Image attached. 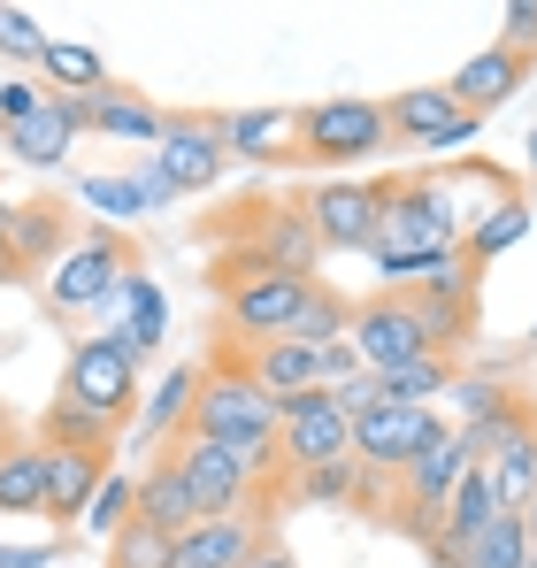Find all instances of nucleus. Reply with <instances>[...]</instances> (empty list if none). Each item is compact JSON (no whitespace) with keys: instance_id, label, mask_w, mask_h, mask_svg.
I'll return each mask as SVG.
<instances>
[{"instance_id":"obj_1","label":"nucleus","mask_w":537,"mask_h":568,"mask_svg":"<svg viewBox=\"0 0 537 568\" xmlns=\"http://www.w3.org/2000/svg\"><path fill=\"white\" fill-rule=\"evenodd\" d=\"M131 277H139V246L115 223H92L85 239H70L54 254V270L39 277V300H47L54 323H100V315H115Z\"/></svg>"},{"instance_id":"obj_2","label":"nucleus","mask_w":537,"mask_h":568,"mask_svg":"<svg viewBox=\"0 0 537 568\" xmlns=\"http://www.w3.org/2000/svg\"><path fill=\"white\" fill-rule=\"evenodd\" d=\"M392 146V123H384V100H315V108H292V162L307 170H354L368 154Z\"/></svg>"},{"instance_id":"obj_3","label":"nucleus","mask_w":537,"mask_h":568,"mask_svg":"<svg viewBox=\"0 0 537 568\" xmlns=\"http://www.w3.org/2000/svg\"><path fill=\"white\" fill-rule=\"evenodd\" d=\"M62 407H85L92 423H108V430H123L131 415H139V362L115 346V331H92L70 346V369H62V392H54Z\"/></svg>"},{"instance_id":"obj_4","label":"nucleus","mask_w":537,"mask_h":568,"mask_svg":"<svg viewBox=\"0 0 537 568\" xmlns=\"http://www.w3.org/2000/svg\"><path fill=\"white\" fill-rule=\"evenodd\" d=\"M331 462H354V415L323 384L276 399V469H284V484L307 469H331Z\"/></svg>"},{"instance_id":"obj_5","label":"nucleus","mask_w":537,"mask_h":568,"mask_svg":"<svg viewBox=\"0 0 537 568\" xmlns=\"http://www.w3.org/2000/svg\"><path fill=\"white\" fill-rule=\"evenodd\" d=\"M162 462L184 476V491H192V507H200V515H268V491L246 476V462H239L231 446L178 430Z\"/></svg>"},{"instance_id":"obj_6","label":"nucleus","mask_w":537,"mask_h":568,"mask_svg":"<svg viewBox=\"0 0 537 568\" xmlns=\"http://www.w3.org/2000/svg\"><path fill=\"white\" fill-rule=\"evenodd\" d=\"M307 300H315V277H292V270H254L239 292H223V331H231V346H239V354L276 346V338H292V323L307 315Z\"/></svg>"},{"instance_id":"obj_7","label":"nucleus","mask_w":537,"mask_h":568,"mask_svg":"<svg viewBox=\"0 0 537 568\" xmlns=\"http://www.w3.org/2000/svg\"><path fill=\"white\" fill-rule=\"evenodd\" d=\"M300 215L323 254H368L384 231V178H323L300 192Z\"/></svg>"},{"instance_id":"obj_8","label":"nucleus","mask_w":537,"mask_h":568,"mask_svg":"<svg viewBox=\"0 0 537 568\" xmlns=\"http://www.w3.org/2000/svg\"><path fill=\"white\" fill-rule=\"evenodd\" d=\"M223 239L239 254H254L262 270H292V277H315V254H323L307 215H300V200H239L223 215Z\"/></svg>"},{"instance_id":"obj_9","label":"nucleus","mask_w":537,"mask_h":568,"mask_svg":"<svg viewBox=\"0 0 537 568\" xmlns=\"http://www.w3.org/2000/svg\"><path fill=\"white\" fill-rule=\"evenodd\" d=\"M346 338H354V354H361L368 377H392V369H407V362H430V338H423L407 292H368V300H354Z\"/></svg>"},{"instance_id":"obj_10","label":"nucleus","mask_w":537,"mask_h":568,"mask_svg":"<svg viewBox=\"0 0 537 568\" xmlns=\"http://www.w3.org/2000/svg\"><path fill=\"white\" fill-rule=\"evenodd\" d=\"M446 430V415L438 407H407V399H376V407H361L354 415V462L368 476H399L430 438Z\"/></svg>"},{"instance_id":"obj_11","label":"nucleus","mask_w":537,"mask_h":568,"mask_svg":"<svg viewBox=\"0 0 537 568\" xmlns=\"http://www.w3.org/2000/svg\"><path fill=\"white\" fill-rule=\"evenodd\" d=\"M476 476H484V491H492L499 515H523L537 499V407L530 399L492 438H476Z\"/></svg>"},{"instance_id":"obj_12","label":"nucleus","mask_w":537,"mask_h":568,"mask_svg":"<svg viewBox=\"0 0 537 568\" xmlns=\"http://www.w3.org/2000/svg\"><path fill=\"white\" fill-rule=\"evenodd\" d=\"M154 170L170 178L178 192H207L223 170H231V146H223V115H170L162 146H154Z\"/></svg>"},{"instance_id":"obj_13","label":"nucleus","mask_w":537,"mask_h":568,"mask_svg":"<svg viewBox=\"0 0 537 568\" xmlns=\"http://www.w3.org/2000/svg\"><path fill=\"white\" fill-rule=\"evenodd\" d=\"M268 546V515H200L170 546V568H246Z\"/></svg>"},{"instance_id":"obj_14","label":"nucleus","mask_w":537,"mask_h":568,"mask_svg":"<svg viewBox=\"0 0 537 568\" xmlns=\"http://www.w3.org/2000/svg\"><path fill=\"white\" fill-rule=\"evenodd\" d=\"M70 123H78V131H100V139L162 146V131H170V108H154L146 93H131V85H108V93H92V100H70Z\"/></svg>"},{"instance_id":"obj_15","label":"nucleus","mask_w":537,"mask_h":568,"mask_svg":"<svg viewBox=\"0 0 537 568\" xmlns=\"http://www.w3.org/2000/svg\"><path fill=\"white\" fill-rule=\"evenodd\" d=\"M530 85V62L515 54V47H484V54H468L460 70L446 78V93H453V108H468V115H492V108H507V100Z\"/></svg>"},{"instance_id":"obj_16","label":"nucleus","mask_w":537,"mask_h":568,"mask_svg":"<svg viewBox=\"0 0 537 568\" xmlns=\"http://www.w3.org/2000/svg\"><path fill=\"white\" fill-rule=\"evenodd\" d=\"M108 462L115 454H78V446H47V507L39 515H54V523H85L92 491L108 484Z\"/></svg>"},{"instance_id":"obj_17","label":"nucleus","mask_w":537,"mask_h":568,"mask_svg":"<svg viewBox=\"0 0 537 568\" xmlns=\"http://www.w3.org/2000/svg\"><path fill=\"white\" fill-rule=\"evenodd\" d=\"M446 399H453V430H460V438H492V430L523 407V392H515V384H507V377H484V369H460Z\"/></svg>"},{"instance_id":"obj_18","label":"nucleus","mask_w":537,"mask_h":568,"mask_svg":"<svg viewBox=\"0 0 537 568\" xmlns=\"http://www.w3.org/2000/svg\"><path fill=\"white\" fill-rule=\"evenodd\" d=\"M108 331H115V346H123L131 362H146V354L170 338V300H162V284H154V277H131V284H123V300H115V323H108Z\"/></svg>"},{"instance_id":"obj_19","label":"nucleus","mask_w":537,"mask_h":568,"mask_svg":"<svg viewBox=\"0 0 537 568\" xmlns=\"http://www.w3.org/2000/svg\"><path fill=\"white\" fill-rule=\"evenodd\" d=\"M223 146H231V162H292V108H239V115H223Z\"/></svg>"},{"instance_id":"obj_20","label":"nucleus","mask_w":537,"mask_h":568,"mask_svg":"<svg viewBox=\"0 0 537 568\" xmlns=\"http://www.w3.org/2000/svg\"><path fill=\"white\" fill-rule=\"evenodd\" d=\"M530 231H537V223H530V192L515 185V192H499V200H492V207H484V215L468 223V239H460V254H468L476 270H492V262H499L507 246H523Z\"/></svg>"},{"instance_id":"obj_21","label":"nucleus","mask_w":537,"mask_h":568,"mask_svg":"<svg viewBox=\"0 0 537 568\" xmlns=\"http://www.w3.org/2000/svg\"><path fill=\"white\" fill-rule=\"evenodd\" d=\"M468 108H453L446 85H407V93L384 100V123H392V139H407V146H430L438 131H453Z\"/></svg>"},{"instance_id":"obj_22","label":"nucleus","mask_w":537,"mask_h":568,"mask_svg":"<svg viewBox=\"0 0 537 568\" xmlns=\"http://www.w3.org/2000/svg\"><path fill=\"white\" fill-rule=\"evenodd\" d=\"M70 146H78V123H70V100H62V93L47 100L31 123H16V131H8V154H16V162H31V170H62V162H70Z\"/></svg>"},{"instance_id":"obj_23","label":"nucleus","mask_w":537,"mask_h":568,"mask_svg":"<svg viewBox=\"0 0 537 568\" xmlns=\"http://www.w3.org/2000/svg\"><path fill=\"white\" fill-rule=\"evenodd\" d=\"M39 85L62 93V100H92V93H108L115 78H108V62L92 54L85 39H47V54H39Z\"/></svg>"},{"instance_id":"obj_24","label":"nucleus","mask_w":537,"mask_h":568,"mask_svg":"<svg viewBox=\"0 0 537 568\" xmlns=\"http://www.w3.org/2000/svg\"><path fill=\"white\" fill-rule=\"evenodd\" d=\"M246 369H254V384H262L268 399H292V392H315L323 384V354L300 346V338H276V346H254L246 354Z\"/></svg>"},{"instance_id":"obj_25","label":"nucleus","mask_w":537,"mask_h":568,"mask_svg":"<svg viewBox=\"0 0 537 568\" xmlns=\"http://www.w3.org/2000/svg\"><path fill=\"white\" fill-rule=\"evenodd\" d=\"M47 507V446L8 438L0 446V515H39Z\"/></svg>"},{"instance_id":"obj_26","label":"nucleus","mask_w":537,"mask_h":568,"mask_svg":"<svg viewBox=\"0 0 537 568\" xmlns=\"http://www.w3.org/2000/svg\"><path fill=\"white\" fill-rule=\"evenodd\" d=\"M139 523H154V530H170L184 538L192 523H200V507H192V491H184V476L170 462H154V469L139 476Z\"/></svg>"},{"instance_id":"obj_27","label":"nucleus","mask_w":537,"mask_h":568,"mask_svg":"<svg viewBox=\"0 0 537 568\" xmlns=\"http://www.w3.org/2000/svg\"><path fill=\"white\" fill-rule=\"evenodd\" d=\"M460 377V362L446 354H430V362H407V369H392V377H376V399H407V407H438Z\"/></svg>"},{"instance_id":"obj_28","label":"nucleus","mask_w":537,"mask_h":568,"mask_svg":"<svg viewBox=\"0 0 537 568\" xmlns=\"http://www.w3.org/2000/svg\"><path fill=\"white\" fill-rule=\"evenodd\" d=\"M192 399H200V369H170V377L154 384V399H146V430L178 438L184 423H192Z\"/></svg>"},{"instance_id":"obj_29","label":"nucleus","mask_w":537,"mask_h":568,"mask_svg":"<svg viewBox=\"0 0 537 568\" xmlns=\"http://www.w3.org/2000/svg\"><path fill=\"white\" fill-rule=\"evenodd\" d=\"M346 323H354V300H338L331 284H315V300H307V315L292 323V338L323 354V346H338V338H346Z\"/></svg>"},{"instance_id":"obj_30","label":"nucleus","mask_w":537,"mask_h":568,"mask_svg":"<svg viewBox=\"0 0 537 568\" xmlns=\"http://www.w3.org/2000/svg\"><path fill=\"white\" fill-rule=\"evenodd\" d=\"M170 546H178L170 530H154V523L131 515V523L108 538V568H170Z\"/></svg>"},{"instance_id":"obj_31","label":"nucleus","mask_w":537,"mask_h":568,"mask_svg":"<svg viewBox=\"0 0 537 568\" xmlns=\"http://www.w3.org/2000/svg\"><path fill=\"white\" fill-rule=\"evenodd\" d=\"M468 568H530V546H523V515H492L484 538L468 546Z\"/></svg>"},{"instance_id":"obj_32","label":"nucleus","mask_w":537,"mask_h":568,"mask_svg":"<svg viewBox=\"0 0 537 568\" xmlns=\"http://www.w3.org/2000/svg\"><path fill=\"white\" fill-rule=\"evenodd\" d=\"M131 515H139V476H108V484L92 491V507H85V530L108 546V538H115Z\"/></svg>"},{"instance_id":"obj_33","label":"nucleus","mask_w":537,"mask_h":568,"mask_svg":"<svg viewBox=\"0 0 537 568\" xmlns=\"http://www.w3.org/2000/svg\"><path fill=\"white\" fill-rule=\"evenodd\" d=\"M47 54V23L31 8H8L0 0V62H39Z\"/></svg>"},{"instance_id":"obj_34","label":"nucleus","mask_w":537,"mask_h":568,"mask_svg":"<svg viewBox=\"0 0 537 568\" xmlns=\"http://www.w3.org/2000/svg\"><path fill=\"white\" fill-rule=\"evenodd\" d=\"M78 200H85V207H100L115 231H123L131 215H146V200H139V185H131V178H85V185H78Z\"/></svg>"},{"instance_id":"obj_35","label":"nucleus","mask_w":537,"mask_h":568,"mask_svg":"<svg viewBox=\"0 0 537 568\" xmlns=\"http://www.w3.org/2000/svg\"><path fill=\"white\" fill-rule=\"evenodd\" d=\"M47 85H39V78H8V85H0V131H16V123H31V115H39V108H47Z\"/></svg>"},{"instance_id":"obj_36","label":"nucleus","mask_w":537,"mask_h":568,"mask_svg":"<svg viewBox=\"0 0 537 568\" xmlns=\"http://www.w3.org/2000/svg\"><path fill=\"white\" fill-rule=\"evenodd\" d=\"M499 47H515L523 62H537V0H507L499 8Z\"/></svg>"},{"instance_id":"obj_37","label":"nucleus","mask_w":537,"mask_h":568,"mask_svg":"<svg viewBox=\"0 0 537 568\" xmlns=\"http://www.w3.org/2000/svg\"><path fill=\"white\" fill-rule=\"evenodd\" d=\"M131 185H139V200H146V215H154V207H170V200H178V185H170V178H162V170H154V154H146V162H139V170H131Z\"/></svg>"},{"instance_id":"obj_38","label":"nucleus","mask_w":537,"mask_h":568,"mask_svg":"<svg viewBox=\"0 0 537 568\" xmlns=\"http://www.w3.org/2000/svg\"><path fill=\"white\" fill-rule=\"evenodd\" d=\"M476 131H484V115H460L453 131H438V139L423 146V154H460V146H476Z\"/></svg>"},{"instance_id":"obj_39","label":"nucleus","mask_w":537,"mask_h":568,"mask_svg":"<svg viewBox=\"0 0 537 568\" xmlns=\"http://www.w3.org/2000/svg\"><path fill=\"white\" fill-rule=\"evenodd\" d=\"M62 546H0V568H54Z\"/></svg>"},{"instance_id":"obj_40","label":"nucleus","mask_w":537,"mask_h":568,"mask_svg":"<svg viewBox=\"0 0 537 568\" xmlns=\"http://www.w3.org/2000/svg\"><path fill=\"white\" fill-rule=\"evenodd\" d=\"M246 568H300V561H292L284 546H262V554H254V561H246Z\"/></svg>"},{"instance_id":"obj_41","label":"nucleus","mask_w":537,"mask_h":568,"mask_svg":"<svg viewBox=\"0 0 537 568\" xmlns=\"http://www.w3.org/2000/svg\"><path fill=\"white\" fill-rule=\"evenodd\" d=\"M523 546H530V561H537V499L523 507Z\"/></svg>"},{"instance_id":"obj_42","label":"nucleus","mask_w":537,"mask_h":568,"mask_svg":"<svg viewBox=\"0 0 537 568\" xmlns=\"http://www.w3.org/2000/svg\"><path fill=\"white\" fill-rule=\"evenodd\" d=\"M523 154H530V185H537V131H530V146H523Z\"/></svg>"},{"instance_id":"obj_43","label":"nucleus","mask_w":537,"mask_h":568,"mask_svg":"<svg viewBox=\"0 0 537 568\" xmlns=\"http://www.w3.org/2000/svg\"><path fill=\"white\" fill-rule=\"evenodd\" d=\"M530 223H537V185H530Z\"/></svg>"},{"instance_id":"obj_44","label":"nucleus","mask_w":537,"mask_h":568,"mask_svg":"<svg viewBox=\"0 0 537 568\" xmlns=\"http://www.w3.org/2000/svg\"><path fill=\"white\" fill-rule=\"evenodd\" d=\"M530 568H537V561H530Z\"/></svg>"}]
</instances>
